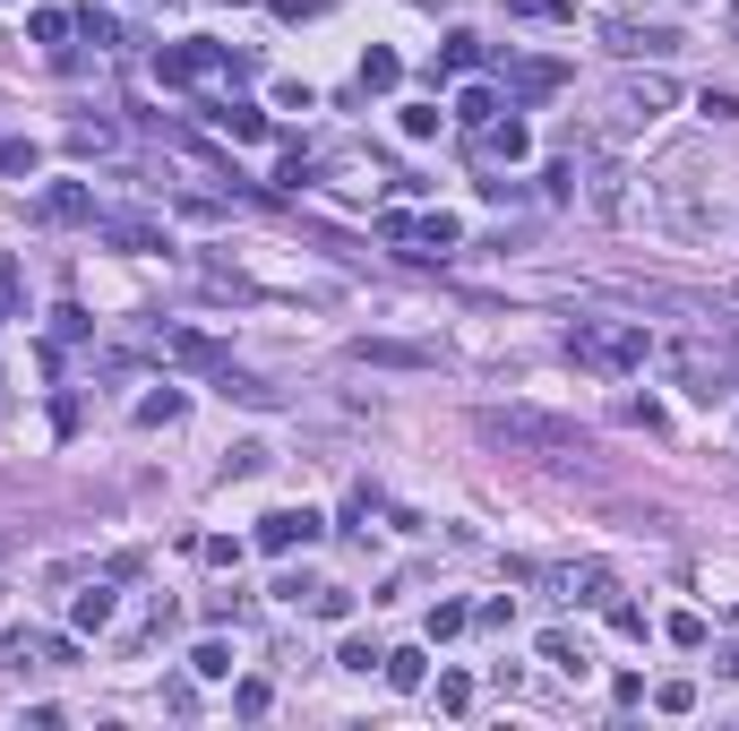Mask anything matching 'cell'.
<instances>
[{
  "label": "cell",
  "instance_id": "obj_1",
  "mask_svg": "<svg viewBox=\"0 0 739 731\" xmlns=\"http://www.w3.org/2000/svg\"><path fill=\"white\" fill-rule=\"evenodd\" d=\"M671 379L697 404L731 397V388H739V336H679V344H671Z\"/></svg>",
  "mask_w": 739,
  "mask_h": 731
},
{
  "label": "cell",
  "instance_id": "obj_2",
  "mask_svg": "<svg viewBox=\"0 0 739 731\" xmlns=\"http://www.w3.org/2000/svg\"><path fill=\"white\" fill-rule=\"evenodd\" d=\"M482 439H499V448H533V457H585L577 422H559V413H525V404L482 413Z\"/></svg>",
  "mask_w": 739,
  "mask_h": 731
},
{
  "label": "cell",
  "instance_id": "obj_3",
  "mask_svg": "<svg viewBox=\"0 0 739 731\" xmlns=\"http://www.w3.org/2000/svg\"><path fill=\"white\" fill-rule=\"evenodd\" d=\"M645 328H568V362H585V370H645Z\"/></svg>",
  "mask_w": 739,
  "mask_h": 731
},
{
  "label": "cell",
  "instance_id": "obj_4",
  "mask_svg": "<svg viewBox=\"0 0 739 731\" xmlns=\"http://www.w3.org/2000/svg\"><path fill=\"white\" fill-rule=\"evenodd\" d=\"M61 663H78L69 637H43V629H9L0 637V671H18V680H27V671H61Z\"/></svg>",
  "mask_w": 739,
  "mask_h": 731
},
{
  "label": "cell",
  "instance_id": "obj_5",
  "mask_svg": "<svg viewBox=\"0 0 739 731\" xmlns=\"http://www.w3.org/2000/svg\"><path fill=\"white\" fill-rule=\"evenodd\" d=\"M379 233H387V241H413V259H439V250H456V233H465V224H456V216H405V207H387Z\"/></svg>",
  "mask_w": 739,
  "mask_h": 731
},
{
  "label": "cell",
  "instance_id": "obj_6",
  "mask_svg": "<svg viewBox=\"0 0 739 731\" xmlns=\"http://www.w3.org/2000/svg\"><path fill=\"white\" fill-rule=\"evenodd\" d=\"M542 585L559 602H611V568L602 560H577V568H542Z\"/></svg>",
  "mask_w": 739,
  "mask_h": 731
},
{
  "label": "cell",
  "instance_id": "obj_7",
  "mask_svg": "<svg viewBox=\"0 0 739 731\" xmlns=\"http://www.w3.org/2000/svg\"><path fill=\"white\" fill-rule=\"evenodd\" d=\"M301 542H319V508H276V517H258V551H301Z\"/></svg>",
  "mask_w": 739,
  "mask_h": 731
},
{
  "label": "cell",
  "instance_id": "obj_8",
  "mask_svg": "<svg viewBox=\"0 0 739 731\" xmlns=\"http://www.w3.org/2000/svg\"><path fill=\"white\" fill-rule=\"evenodd\" d=\"M602 34H611V52H628V61H637V52H653V61H662V52H679L671 27H637V18H602Z\"/></svg>",
  "mask_w": 739,
  "mask_h": 731
},
{
  "label": "cell",
  "instance_id": "obj_9",
  "mask_svg": "<svg viewBox=\"0 0 739 731\" xmlns=\"http://www.w3.org/2000/svg\"><path fill=\"white\" fill-rule=\"evenodd\" d=\"M96 233L112 241V250H129V259L163 250V224H147V216H103V207H96Z\"/></svg>",
  "mask_w": 739,
  "mask_h": 731
},
{
  "label": "cell",
  "instance_id": "obj_10",
  "mask_svg": "<svg viewBox=\"0 0 739 731\" xmlns=\"http://www.w3.org/2000/svg\"><path fill=\"white\" fill-rule=\"evenodd\" d=\"M43 224H96V190L87 181H52L43 190Z\"/></svg>",
  "mask_w": 739,
  "mask_h": 731
},
{
  "label": "cell",
  "instance_id": "obj_11",
  "mask_svg": "<svg viewBox=\"0 0 739 731\" xmlns=\"http://www.w3.org/2000/svg\"><path fill=\"white\" fill-rule=\"evenodd\" d=\"M163 344H172V362H190V370H224V344H216V336H198V328H172Z\"/></svg>",
  "mask_w": 739,
  "mask_h": 731
},
{
  "label": "cell",
  "instance_id": "obj_12",
  "mask_svg": "<svg viewBox=\"0 0 739 731\" xmlns=\"http://www.w3.org/2000/svg\"><path fill=\"white\" fill-rule=\"evenodd\" d=\"M207 121H216L224 138H241V147H258V138H267V112H258V103H216Z\"/></svg>",
  "mask_w": 739,
  "mask_h": 731
},
{
  "label": "cell",
  "instance_id": "obj_13",
  "mask_svg": "<svg viewBox=\"0 0 739 731\" xmlns=\"http://www.w3.org/2000/svg\"><path fill=\"white\" fill-rule=\"evenodd\" d=\"M387 87H405V61H396L387 43H370V52H361V96H387Z\"/></svg>",
  "mask_w": 739,
  "mask_h": 731
},
{
  "label": "cell",
  "instance_id": "obj_14",
  "mask_svg": "<svg viewBox=\"0 0 739 731\" xmlns=\"http://www.w3.org/2000/svg\"><path fill=\"white\" fill-rule=\"evenodd\" d=\"M69 629H78V637H96V629H112V585H87V594L69 602Z\"/></svg>",
  "mask_w": 739,
  "mask_h": 731
},
{
  "label": "cell",
  "instance_id": "obj_15",
  "mask_svg": "<svg viewBox=\"0 0 739 731\" xmlns=\"http://www.w3.org/2000/svg\"><path fill=\"white\" fill-rule=\"evenodd\" d=\"M473 138H482V156H508V164L525 156V147H533V138H525V121H508V112H499L490 130H473Z\"/></svg>",
  "mask_w": 739,
  "mask_h": 731
},
{
  "label": "cell",
  "instance_id": "obj_16",
  "mask_svg": "<svg viewBox=\"0 0 739 731\" xmlns=\"http://www.w3.org/2000/svg\"><path fill=\"white\" fill-rule=\"evenodd\" d=\"M508 87H516V96H559V61H516Z\"/></svg>",
  "mask_w": 739,
  "mask_h": 731
},
{
  "label": "cell",
  "instance_id": "obj_17",
  "mask_svg": "<svg viewBox=\"0 0 739 731\" xmlns=\"http://www.w3.org/2000/svg\"><path fill=\"white\" fill-rule=\"evenodd\" d=\"M387 689H421V680H430V663H421V645H396V654H387Z\"/></svg>",
  "mask_w": 739,
  "mask_h": 731
},
{
  "label": "cell",
  "instance_id": "obj_18",
  "mask_svg": "<svg viewBox=\"0 0 739 731\" xmlns=\"http://www.w3.org/2000/svg\"><path fill=\"white\" fill-rule=\"evenodd\" d=\"M216 388H224L232 404H276V388H267V379H250V370H232V362L216 370Z\"/></svg>",
  "mask_w": 739,
  "mask_h": 731
},
{
  "label": "cell",
  "instance_id": "obj_19",
  "mask_svg": "<svg viewBox=\"0 0 739 731\" xmlns=\"http://www.w3.org/2000/svg\"><path fill=\"white\" fill-rule=\"evenodd\" d=\"M542 663H550V671H568V680H585V645H577L568 629H550V637H542Z\"/></svg>",
  "mask_w": 739,
  "mask_h": 731
},
{
  "label": "cell",
  "instance_id": "obj_20",
  "mask_svg": "<svg viewBox=\"0 0 739 731\" xmlns=\"http://www.w3.org/2000/svg\"><path fill=\"white\" fill-rule=\"evenodd\" d=\"M34 164H43V147H34V138H0V181H27Z\"/></svg>",
  "mask_w": 739,
  "mask_h": 731
},
{
  "label": "cell",
  "instance_id": "obj_21",
  "mask_svg": "<svg viewBox=\"0 0 739 731\" xmlns=\"http://www.w3.org/2000/svg\"><path fill=\"white\" fill-rule=\"evenodd\" d=\"M456 121H465V130H490V121H499V96H490V87H465V96H456Z\"/></svg>",
  "mask_w": 739,
  "mask_h": 731
},
{
  "label": "cell",
  "instance_id": "obj_22",
  "mask_svg": "<svg viewBox=\"0 0 739 731\" xmlns=\"http://www.w3.org/2000/svg\"><path fill=\"white\" fill-rule=\"evenodd\" d=\"M138 422H147V431L181 422V388H156V397H138Z\"/></svg>",
  "mask_w": 739,
  "mask_h": 731
},
{
  "label": "cell",
  "instance_id": "obj_23",
  "mask_svg": "<svg viewBox=\"0 0 739 731\" xmlns=\"http://www.w3.org/2000/svg\"><path fill=\"white\" fill-rule=\"evenodd\" d=\"M439 69H482V34H448V52H439Z\"/></svg>",
  "mask_w": 739,
  "mask_h": 731
},
{
  "label": "cell",
  "instance_id": "obj_24",
  "mask_svg": "<svg viewBox=\"0 0 739 731\" xmlns=\"http://www.w3.org/2000/svg\"><path fill=\"white\" fill-rule=\"evenodd\" d=\"M473 705V680L465 671H439V714H465Z\"/></svg>",
  "mask_w": 739,
  "mask_h": 731
},
{
  "label": "cell",
  "instance_id": "obj_25",
  "mask_svg": "<svg viewBox=\"0 0 739 731\" xmlns=\"http://www.w3.org/2000/svg\"><path fill=\"white\" fill-rule=\"evenodd\" d=\"M190 671H198V680H232V645H198Z\"/></svg>",
  "mask_w": 739,
  "mask_h": 731
},
{
  "label": "cell",
  "instance_id": "obj_26",
  "mask_svg": "<svg viewBox=\"0 0 739 731\" xmlns=\"http://www.w3.org/2000/svg\"><path fill=\"white\" fill-rule=\"evenodd\" d=\"M662 103H671V87H662V78H637V87H628V112H662Z\"/></svg>",
  "mask_w": 739,
  "mask_h": 731
},
{
  "label": "cell",
  "instance_id": "obj_27",
  "mask_svg": "<svg viewBox=\"0 0 739 731\" xmlns=\"http://www.w3.org/2000/svg\"><path fill=\"white\" fill-rule=\"evenodd\" d=\"M697 112H706V121H739V96H731V87H706V96H697Z\"/></svg>",
  "mask_w": 739,
  "mask_h": 731
},
{
  "label": "cell",
  "instance_id": "obj_28",
  "mask_svg": "<svg viewBox=\"0 0 739 731\" xmlns=\"http://www.w3.org/2000/svg\"><path fill=\"white\" fill-rule=\"evenodd\" d=\"M27 27H34V43H61V34H69V9H34Z\"/></svg>",
  "mask_w": 739,
  "mask_h": 731
},
{
  "label": "cell",
  "instance_id": "obj_29",
  "mask_svg": "<svg viewBox=\"0 0 739 731\" xmlns=\"http://www.w3.org/2000/svg\"><path fill=\"white\" fill-rule=\"evenodd\" d=\"M405 138H439V103H405Z\"/></svg>",
  "mask_w": 739,
  "mask_h": 731
},
{
  "label": "cell",
  "instance_id": "obj_30",
  "mask_svg": "<svg viewBox=\"0 0 739 731\" xmlns=\"http://www.w3.org/2000/svg\"><path fill=\"white\" fill-rule=\"evenodd\" d=\"M336 663H344V671H379L387 654H379V645H370V637H353V645H344V654H336Z\"/></svg>",
  "mask_w": 739,
  "mask_h": 731
},
{
  "label": "cell",
  "instance_id": "obj_31",
  "mask_svg": "<svg viewBox=\"0 0 739 731\" xmlns=\"http://www.w3.org/2000/svg\"><path fill=\"white\" fill-rule=\"evenodd\" d=\"M653 705H662V714H688V705H697V689H688V680H662V689H653Z\"/></svg>",
  "mask_w": 739,
  "mask_h": 731
},
{
  "label": "cell",
  "instance_id": "obj_32",
  "mask_svg": "<svg viewBox=\"0 0 739 731\" xmlns=\"http://www.w3.org/2000/svg\"><path fill=\"white\" fill-rule=\"evenodd\" d=\"M0 319H18V259L0 250Z\"/></svg>",
  "mask_w": 739,
  "mask_h": 731
},
{
  "label": "cell",
  "instance_id": "obj_33",
  "mask_svg": "<svg viewBox=\"0 0 739 731\" xmlns=\"http://www.w3.org/2000/svg\"><path fill=\"white\" fill-rule=\"evenodd\" d=\"M465 620H473L465 602H439V611H430V637H456V629H465Z\"/></svg>",
  "mask_w": 739,
  "mask_h": 731
},
{
  "label": "cell",
  "instance_id": "obj_34",
  "mask_svg": "<svg viewBox=\"0 0 739 731\" xmlns=\"http://www.w3.org/2000/svg\"><path fill=\"white\" fill-rule=\"evenodd\" d=\"M671 645H688V654H697V645H706V620H697V611H679V620H671Z\"/></svg>",
  "mask_w": 739,
  "mask_h": 731
},
{
  "label": "cell",
  "instance_id": "obj_35",
  "mask_svg": "<svg viewBox=\"0 0 739 731\" xmlns=\"http://www.w3.org/2000/svg\"><path fill=\"white\" fill-rule=\"evenodd\" d=\"M232 714H267V680H241L232 689Z\"/></svg>",
  "mask_w": 739,
  "mask_h": 731
},
{
  "label": "cell",
  "instance_id": "obj_36",
  "mask_svg": "<svg viewBox=\"0 0 739 731\" xmlns=\"http://www.w3.org/2000/svg\"><path fill=\"white\" fill-rule=\"evenodd\" d=\"M224 473H267V448H258V439H250V448H232Z\"/></svg>",
  "mask_w": 739,
  "mask_h": 731
},
{
  "label": "cell",
  "instance_id": "obj_37",
  "mask_svg": "<svg viewBox=\"0 0 739 731\" xmlns=\"http://www.w3.org/2000/svg\"><path fill=\"white\" fill-rule=\"evenodd\" d=\"M508 18H568V0H508Z\"/></svg>",
  "mask_w": 739,
  "mask_h": 731
},
{
  "label": "cell",
  "instance_id": "obj_38",
  "mask_svg": "<svg viewBox=\"0 0 739 731\" xmlns=\"http://www.w3.org/2000/svg\"><path fill=\"white\" fill-rule=\"evenodd\" d=\"M336 0H276V18H327Z\"/></svg>",
  "mask_w": 739,
  "mask_h": 731
},
{
  "label": "cell",
  "instance_id": "obj_39",
  "mask_svg": "<svg viewBox=\"0 0 739 731\" xmlns=\"http://www.w3.org/2000/svg\"><path fill=\"white\" fill-rule=\"evenodd\" d=\"M731 18H739V0H731Z\"/></svg>",
  "mask_w": 739,
  "mask_h": 731
}]
</instances>
